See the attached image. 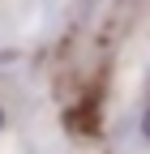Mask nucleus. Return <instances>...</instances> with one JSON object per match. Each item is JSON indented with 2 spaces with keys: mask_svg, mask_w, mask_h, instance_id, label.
<instances>
[{
  "mask_svg": "<svg viewBox=\"0 0 150 154\" xmlns=\"http://www.w3.org/2000/svg\"><path fill=\"white\" fill-rule=\"evenodd\" d=\"M142 133H146V137H150V116H146V120H142Z\"/></svg>",
  "mask_w": 150,
  "mask_h": 154,
  "instance_id": "f257e3e1",
  "label": "nucleus"
}]
</instances>
